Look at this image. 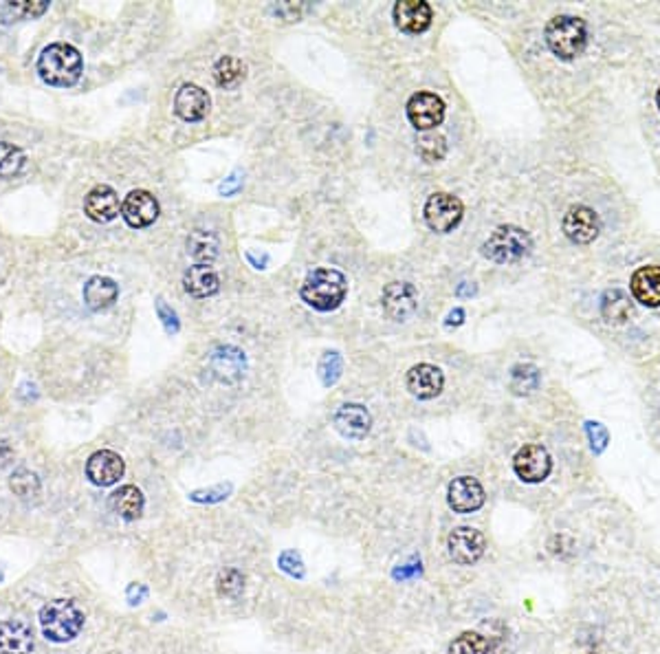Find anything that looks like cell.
I'll return each instance as SVG.
<instances>
[{
    "label": "cell",
    "instance_id": "obj_43",
    "mask_svg": "<svg viewBox=\"0 0 660 654\" xmlns=\"http://www.w3.org/2000/svg\"><path fill=\"white\" fill-rule=\"evenodd\" d=\"M462 322H465V311H462V309H454V311L447 316L445 324H447V327H460Z\"/></svg>",
    "mask_w": 660,
    "mask_h": 654
},
{
    "label": "cell",
    "instance_id": "obj_44",
    "mask_svg": "<svg viewBox=\"0 0 660 654\" xmlns=\"http://www.w3.org/2000/svg\"><path fill=\"white\" fill-rule=\"evenodd\" d=\"M416 573H421V564H418V567H416V564H410L407 569H397V570H394V578L406 579V578H410V575H416Z\"/></svg>",
    "mask_w": 660,
    "mask_h": 654
},
{
    "label": "cell",
    "instance_id": "obj_6",
    "mask_svg": "<svg viewBox=\"0 0 660 654\" xmlns=\"http://www.w3.org/2000/svg\"><path fill=\"white\" fill-rule=\"evenodd\" d=\"M423 214H425V223L430 225V229L438 234H447L460 225L465 208H462V201L458 196L447 194V192H433L427 199Z\"/></svg>",
    "mask_w": 660,
    "mask_h": 654
},
{
    "label": "cell",
    "instance_id": "obj_25",
    "mask_svg": "<svg viewBox=\"0 0 660 654\" xmlns=\"http://www.w3.org/2000/svg\"><path fill=\"white\" fill-rule=\"evenodd\" d=\"M219 238L205 229H194L187 238V254L196 260V264H211L219 255Z\"/></svg>",
    "mask_w": 660,
    "mask_h": 654
},
{
    "label": "cell",
    "instance_id": "obj_42",
    "mask_svg": "<svg viewBox=\"0 0 660 654\" xmlns=\"http://www.w3.org/2000/svg\"><path fill=\"white\" fill-rule=\"evenodd\" d=\"M146 595L147 588L144 584H132V587L128 588V599H130V604H141L146 599Z\"/></svg>",
    "mask_w": 660,
    "mask_h": 654
},
{
    "label": "cell",
    "instance_id": "obj_18",
    "mask_svg": "<svg viewBox=\"0 0 660 654\" xmlns=\"http://www.w3.org/2000/svg\"><path fill=\"white\" fill-rule=\"evenodd\" d=\"M211 372L225 383H236L243 380L245 371H247V357L240 348L236 346H219L211 351L210 357Z\"/></svg>",
    "mask_w": 660,
    "mask_h": 654
},
{
    "label": "cell",
    "instance_id": "obj_47",
    "mask_svg": "<svg viewBox=\"0 0 660 654\" xmlns=\"http://www.w3.org/2000/svg\"><path fill=\"white\" fill-rule=\"evenodd\" d=\"M656 104H658V108H660V88H658V93H656Z\"/></svg>",
    "mask_w": 660,
    "mask_h": 654
},
{
    "label": "cell",
    "instance_id": "obj_1",
    "mask_svg": "<svg viewBox=\"0 0 660 654\" xmlns=\"http://www.w3.org/2000/svg\"><path fill=\"white\" fill-rule=\"evenodd\" d=\"M348 293V280L346 275L337 269H328V267H319L313 269L307 275V280L302 282V289H299V296H302L304 302L308 304L310 309L315 311H334V309L342 307V302L346 300Z\"/></svg>",
    "mask_w": 660,
    "mask_h": 654
},
{
    "label": "cell",
    "instance_id": "obj_27",
    "mask_svg": "<svg viewBox=\"0 0 660 654\" xmlns=\"http://www.w3.org/2000/svg\"><path fill=\"white\" fill-rule=\"evenodd\" d=\"M601 316L610 324H623L625 319L632 316V302L623 291L612 289L601 300Z\"/></svg>",
    "mask_w": 660,
    "mask_h": 654
},
{
    "label": "cell",
    "instance_id": "obj_32",
    "mask_svg": "<svg viewBox=\"0 0 660 654\" xmlns=\"http://www.w3.org/2000/svg\"><path fill=\"white\" fill-rule=\"evenodd\" d=\"M416 152L423 161H427V164H436V161H441L447 152L445 137L436 135V132L421 135L416 141Z\"/></svg>",
    "mask_w": 660,
    "mask_h": 654
},
{
    "label": "cell",
    "instance_id": "obj_4",
    "mask_svg": "<svg viewBox=\"0 0 660 654\" xmlns=\"http://www.w3.org/2000/svg\"><path fill=\"white\" fill-rule=\"evenodd\" d=\"M546 44L561 60H575L585 51L588 27L577 16H555L546 24Z\"/></svg>",
    "mask_w": 660,
    "mask_h": 654
},
{
    "label": "cell",
    "instance_id": "obj_26",
    "mask_svg": "<svg viewBox=\"0 0 660 654\" xmlns=\"http://www.w3.org/2000/svg\"><path fill=\"white\" fill-rule=\"evenodd\" d=\"M112 509L121 515L124 520H137L144 511V494L137 489L135 485H124L112 494L111 498Z\"/></svg>",
    "mask_w": 660,
    "mask_h": 654
},
{
    "label": "cell",
    "instance_id": "obj_37",
    "mask_svg": "<svg viewBox=\"0 0 660 654\" xmlns=\"http://www.w3.org/2000/svg\"><path fill=\"white\" fill-rule=\"evenodd\" d=\"M155 307H156V316H159L161 324H164L167 336H176L181 328V322H179V316H176L174 309H172L164 298H156Z\"/></svg>",
    "mask_w": 660,
    "mask_h": 654
},
{
    "label": "cell",
    "instance_id": "obj_48",
    "mask_svg": "<svg viewBox=\"0 0 660 654\" xmlns=\"http://www.w3.org/2000/svg\"><path fill=\"white\" fill-rule=\"evenodd\" d=\"M585 654H594V652H585Z\"/></svg>",
    "mask_w": 660,
    "mask_h": 654
},
{
    "label": "cell",
    "instance_id": "obj_12",
    "mask_svg": "<svg viewBox=\"0 0 660 654\" xmlns=\"http://www.w3.org/2000/svg\"><path fill=\"white\" fill-rule=\"evenodd\" d=\"M159 201L147 190H132L121 203V216L130 228L144 229L150 228L159 219Z\"/></svg>",
    "mask_w": 660,
    "mask_h": 654
},
{
    "label": "cell",
    "instance_id": "obj_45",
    "mask_svg": "<svg viewBox=\"0 0 660 654\" xmlns=\"http://www.w3.org/2000/svg\"><path fill=\"white\" fill-rule=\"evenodd\" d=\"M247 260L251 264H254L255 269H264V267H267V263H269V255H263V258H258V255H255L254 252H249Z\"/></svg>",
    "mask_w": 660,
    "mask_h": 654
},
{
    "label": "cell",
    "instance_id": "obj_30",
    "mask_svg": "<svg viewBox=\"0 0 660 654\" xmlns=\"http://www.w3.org/2000/svg\"><path fill=\"white\" fill-rule=\"evenodd\" d=\"M450 654H494L489 639L477 632H462L450 646Z\"/></svg>",
    "mask_w": 660,
    "mask_h": 654
},
{
    "label": "cell",
    "instance_id": "obj_20",
    "mask_svg": "<svg viewBox=\"0 0 660 654\" xmlns=\"http://www.w3.org/2000/svg\"><path fill=\"white\" fill-rule=\"evenodd\" d=\"M174 112L183 121H201L210 112V95L196 85H183L174 95Z\"/></svg>",
    "mask_w": 660,
    "mask_h": 654
},
{
    "label": "cell",
    "instance_id": "obj_5",
    "mask_svg": "<svg viewBox=\"0 0 660 654\" xmlns=\"http://www.w3.org/2000/svg\"><path fill=\"white\" fill-rule=\"evenodd\" d=\"M533 240L522 228L515 225H502L494 229V234L482 245V254L497 264H513L531 254Z\"/></svg>",
    "mask_w": 660,
    "mask_h": 654
},
{
    "label": "cell",
    "instance_id": "obj_28",
    "mask_svg": "<svg viewBox=\"0 0 660 654\" xmlns=\"http://www.w3.org/2000/svg\"><path fill=\"white\" fill-rule=\"evenodd\" d=\"M214 80L220 88H236L245 80V64L238 58L223 56L214 64Z\"/></svg>",
    "mask_w": 660,
    "mask_h": 654
},
{
    "label": "cell",
    "instance_id": "obj_33",
    "mask_svg": "<svg viewBox=\"0 0 660 654\" xmlns=\"http://www.w3.org/2000/svg\"><path fill=\"white\" fill-rule=\"evenodd\" d=\"M216 591L225 599H238L245 591V575L238 569H225L219 575L216 582Z\"/></svg>",
    "mask_w": 660,
    "mask_h": 654
},
{
    "label": "cell",
    "instance_id": "obj_35",
    "mask_svg": "<svg viewBox=\"0 0 660 654\" xmlns=\"http://www.w3.org/2000/svg\"><path fill=\"white\" fill-rule=\"evenodd\" d=\"M9 487L16 496L21 498H33V496L40 494V479H38L33 471L29 470H18L13 471L12 480H9Z\"/></svg>",
    "mask_w": 660,
    "mask_h": 654
},
{
    "label": "cell",
    "instance_id": "obj_23",
    "mask_svg": "<svg viewBox=\"0 0 660 654\" xmlns=\"http://www.w3.org/2000/svg\"><path fill=\"white\" fill-rule=\"evenodd\" d=\"M117 296H120V287L106 275H93L84 284V302L91 311H106L117 302Z\"/></svg>",
    "mask_w": 660,
    "mask_h": 654
},
{
    "label": "cell",
    "instance_id": "obj_15",
    "mask_svg": "<svg viewBox=\"0 0 660 654\" xmlns=\"http://www.w3.org/2000/svg\"><path fill=\"white\" fill-rule=\"evenodd\" d=\"M124 459L112 450L95 452L86 463V476L91 479L93 485L100 487L115 485L124 476Z\"/></svg>",
    "mask_w": 660,
    "mask_h": 654
},
{
    "label": "cell",
    "instance_id": "obj_13",
    "mask_svg": "<svg viewBox=\"0 0 660 654\" xmlns=\"http://www.w3.org/2000/svg\"><path fill=\"white\" fill-rule=\"evenodd\" d=\"M406 383L407 390H410L416 399L430 401L442 392L445 375H442L441 368L432 366V363H416V366H412L410 371H407Z\"/></svg>",
    "mask_w": 660,
    "mask_h": 654
},
{
    "label": "cell",
    "instance_id": "obj_10",
    "mask_svg": "<svg viewBox=\"0 0 660 654\" xmlns=\"http://www.w3.org/2000/svg\"><path fill=\"white\" fill-rule=\"evenodd\" d=\"M513 470L524 483H541L549 479L550 470H553V461L546 447L541 445H524L513 459Z\"/></svg>",
    "mask_w": 660,
    "mask_h": 654
},
{
    "label": "cell",
    "instance_id": "obj_22",
    "mask_svg": "<svg viewBox=\"0 0 660 654\" xmlns=\"http://www.w3.org/2000/svg\"><path fill=\"white\" fill-rule=\"evenodd\" d=\"M629 289H632L634 300L643 307H660V267L656 264L638 267L629 280Z\"/></svg>",
    "mask_w": 660,
    "mask_h": 654
},
{
    "label": "cell",
    "instance_id": "obj_3",
    "mask_svg": "<svg viewBox=\"0 0 660 654\" xmlns=\"http://www.w3.org/2000/svg\"><path fill=\"white\" fill-rule=\"evenodd\" d=\"M84 611L76 599H53L40 611L42 634L53 643H67L84 628Z\"/></svg>",
    "mask_w": 660,
    "mask_h": 654
},
{
    "label": "cell",
    "instance_id": "obj_46",
    "mask_svg": "<svg viewBox=\"0 0 660 654\" xmlns=\"http://www.w3.org/2000/svg\"><path fill=\"white\" fill-rule=\"evenodd\" d=\"M467 284H469V282H462L460 284V287H458L456 289V293H458V296H474V293H476V287H467Z\"/></svg>",
    "mask_w": 660,
    "mask_h": 654
},
{
    "label": "cell",
    "instance_id": "obj_11",
    "mask_svg": "<svg viewBox=\"0 0 660 654\" xmlns=\"http://www.w3.org/2000/svg\"><path fill=\"white\" fill-rule=\"evenodd\" d=\"M451 560L456 564H476L486 549V538L474 527H458L447 538Z\"/></svg>",
    "mask_w": 660,
    "mask_h": 654
},
{
    "label": "cell",
    "instance_id": "obj_36",
    "mask_svg": "<svg viewBox=\"0 0 660 654\" xmlns=\"http://www.w3.org/2000/svg\"><path fill=\"white\" fill-rule=\"evenodd\" d=\"M7 9L13 16L38 18L47 12L49 3L47 0H13V3H7Z\"/></svg>",
    "mask_w": 660,
    "mask_h": 654
},
{
    "label": "cell",
    "instance_id": "obj_31",
    "mask_svg": "<svg viewBox=\"0 0 660 654\" xmlns=\"http://www.w3.org/2000/svg\"><path fill=\"white\" fill-rule=\"evenodd\" d=\"M540 386V371L533 363H520L511 371V390L515 395H531Z\"/></svg>",
    "mask_w": 660,
    "mask_h": 654
},
{
    "label": "cell",
    "instance_id": "obj_8",
    "mask_svg": "<svg viewBox=\"0 0 660 654\" xmlns=\"http://www.w3.org/2000/svg\"><path fill=\"white\" fill-rule=\"evenodd\" d=\"M383 311L394 322H407L418 309V291L410 282H390L381 293Z\"/></svg>",
    "mask_w": 660,
    "mask_h": 654
},
{
    "label": "cell",
    "instance_id": "obj_9",
    "mask_svg": "<svg viewBox=\"0 0 660 654\" xmlns=\"http://www.w3.org/2000/svg\"><path fill=\"white\" fill-rule=\"evenodd\" d=\"M561 228H564V234L568 236L573 243L588 245L599 236L601 220L597 211L588 208V205H573V208L566 211L564 220H561Z\"/></svg>",
    "mask_w": 660,
    "mask_h": 654
},
{
    "label": "cell",
    "instance_id": "obj_21",
    "mask_svg": "<svg viewBox=\"0 0 660 654\" xmlns=\"http://www.w3.org/2000/svg\"><path fill=\"white\" fill-rule=\"evenodd\" d=\"M33 631L21 619L0 622V654H31Z\"/></svg>",
    "mask_w": 660,
    "mask_h": 654
},
{
    "label": "cell",
    "instance_id": "obj_2",
    "mask_svg": "<svg viewBox=\"0 0 660 654\" xmlns=\"http://www.w3.org/2000/svg\"><path fill=\"white\" fill-rule=\"evenodd\" d=\"M38 76L49 86H73L82 77V56L73 44L53 42L38 58Z\"/></svg>",
    "mask_w": 660,
    "mask_h": 654
},
{
    "label": "cell",
    "instance_id": "obj_38",
    "mask_svg": "<svg viewBox=\"0 0 660 654\" xmlns=\"http://www.w3.org/2000/svg\"><path fill=\"white\" fill-rule=\"evenodd\" d=\"M278 564L284 573L290 575V578H304V562L295 551H284V553L280 555Z\"/></svg>",
    "mask_w": 660,
    "mask_h": 654
},
{
    "label": "cell",
    "instance_id": "obj_14",
    "mask_svg": "<svg viewBox=\"0 0 660 654\" xmlns=\"http://www.w3.org/2000/svg\"><path fill=\"white\" fill-rule=\"evenodd\" d=\"M334 427L342 436L352 441H361L370 435L372 417L361 403H343L337 412H334Z\"/></svg>",
    "mask_w": 660,
    "mask_h": 654
},
{
    "label": "cell",
    "instance_id": "obj_7",
    "mask_svg": "<svg viewBox=\"0 0 660 654\" xmlns=\"http://www.w3.org/2000/svg\"><path fill=\"white\" fill-rule=\"evenodd\" d=\"M407 120L416 130H432L445 120V102L430 91L414 93L406 106Z\"/></svg>",
    "mask_w": 660,
    "mask_h": 654
},
{
    "label": "cell",
    "instance_id": "obj_39",
    "mask_svg": "<svg viewBox=\"0 0 660 654\" xmlns=\"http://www.w3.org/2000/svg\"><path fill=\"white\" fill-rule=\"evenodd\" d=\"M231 491V485H219L214 489H205V491H194L190 496L194 503H220V500L227 498V494Z\"/></svg>",
    "mask_w": 660,
    "mask_h": 654
},
{
    "label": "cell",
    "instance_id": "obj_29",
    "mask_svg": "<svg viewBox=\"0 0 660 654\" xmlns=\"http://www.w3.org/2000/svg\"><path fill=\"white\" fill-rule=\"evenodd\" d=\"M24 152L18 146L0 141V179H13L24 168Z\"/></svg>",
    "mask_w": 660,
    "mask_h": 654
},
{
    "label": "cell",
    "instance_id": "obj_19",
    "mask_svg": "<svg viewBox=\"0 0 660 654\" xmlns=\"http://www.w3.org/2000/svg\"><path fill=\"white\" fill-rule=\"evenodd\" d=\"M392 13L394 24L406 33H423L432 24V7L425 0H401Z\"/></svg>",
    "mask_w": 660,
    "mask_h": 654
},
{
    "label": "cell",
    "instance_id": "obj_17",
    "mask_svg": "<svg viewBox=\"0 0 660 654\" xmlns=\"http://www.w3.org/2000/svg\"><path fill=\"white\" fill-rule=\"evenodd\" d=\"M121 211L117 192L111 185H95L84 199V214L95 223H111Z\"/></svg>",
    "mask_w": 660,
    "mask_h": 654
},
{
    "label": "cell",
    "instance_id": "obj_41",
    "mask_svg": "<svg viewBox=\"0 0 660 654\" xmlns=\"http://www.w3.org/2000/svg\"><path fill=\"white\" fill-rule=\"evenodd\" d=\"M240 188H243V179H240V172H234V175L227 176V179L220 184L219 192L223 196H231V194H236V192H238Z\"/></svg>",
    "mask_w": 660,
    "mask_h": 654
},
{
    "label": "cell",
    "instance_id": "obj_16",
    "mask_svg": "<svg viewBox=\"0 0 660 654\" xmlns=\"http://www.w3.org/2000/svg\"><path fill=\"white\" fill-rule=\"evenodd\" d=\"M447 500L456 514H474L485 505V489L471 476H460V479L451 480Z\"/></svg>",
    "mask_w": 660,
    "mask_h": 654
},
{
    "label": "cell",
    "instance_id": "obj_34",
    "mask_svg": "<svg viewBox=\"0 0 660 654\" xmlns=\"http://www.w3.org/2000/svg\"><path fill=\"white\" fill-rule=\"evenodd\" d=\"M342 371H343L342 355H339L337 351L324 353L322 359H319V363H317V375H319V380H322L324 386L326 388L334 386V383L339 381V377H342Z\"/></svg>",
    "mask_w": 660,
    "mask_h": 654
},
{
    "label": "cell",
    "instance_id": "obj_40",
    "mask_svg": "<svg viewBox=\"0 0 660 654\" xmlns=\"http://www.w3.org/2000/svg\"><path fill=\"white\" fill-rule=\"evenodd\" d=\"M585 432H588L590 436V443H593V450L597 452H603L605 445H608V430H605L601 423H585Z\"/></svg>",
    "mask_w": 660,
    "mask_h": 654
},
{
    "label": "cell",
    "instance_id": "obj_24",
    "mask_svg": "<svg viewBox=\"0 0 660 654\" xmlns=\"http://www.w3.org/2000/svg\"><path fill=\"white\" fill-rule=\"evenodd\" d=\"M183 287L190 296L210 298L219 293L220 278L211 264H194L183 275Z\"/></svg>",
    "mask_w": 660,
    "mask_h": 654
}]
</instances>
